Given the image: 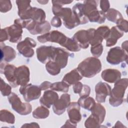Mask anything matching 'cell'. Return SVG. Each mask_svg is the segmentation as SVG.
Masks as SVG:
<instances>
[{"mask_svg":"<svg viewBox=\"0 0 128 128\" xmlns=\"http://www.w3.org/2000/svg\"><path fill=\"white\" fill-rule=\"evenodd\" d=\"M8 36L10 42H17L22 38V28L18 24H14L5 28Z\"/></svg>","mask_w":128,"mask_h":128,"instance_id":"obj_18","label":"cell"},{"mask_svg":"<svg viewBox=\"0 0 128 128\" xmlns=\"http://www.w3.org/2000/svg\"><path fill=\"white\" fill-rule=\"evenodd\" d=\"M41 90L40 86L31 84L21 86L19 90L20 93L23 96L24 100L26 102L38 98L41 94Z\"/></svg>","mask_w":128,"mask_h":128,"instance_id":"obj_9","label":"cell"},{"mask_svg":"<svg viewBox=\"0 0 128 128\" xmlns=\"http://www.w3.org/2000/svg\"><path fill=\"white\" fill-rule=\"evenodd\" d=\"M70 95L68 94H62L60 99H58L54 103L52 106L54 114L58 115L62 114L66 108H67L70 104Z\"/></svg>","mask_w":128,"mask_h":128,"instance_id":"obj_14","label":"cell"},{"mask_svg":"<svg viewBox=\"0 0 128 128\" xmlns=\"http://www.w3.org/2000/svg\"><path fill=\"white\" fill-rule=\"evenodd\" d=\"M101 69V62L95 57L86 58L80 63L77 68L82 76L88 78L94 77L100 72Z\"/></svg>","mask_w":128,"mask_h":128,"instance_id":"obj_1","label":"cell"},{"mask_svg":"<svg viewBox=\"0 0 128 128\" xmlns=\"http://www.w3.org/2000/svg\"><path fill=\"white\" fill-rule=\"evenodd\" d=\"M92 114L96 116L100 121L101 124L104 122L106 116V110L100 104H96L94 108L90 110Z\"/></svg>","mask_w":128,"mask_h":128,"instance_id":"obj_29","label":"cell"},{"mask_svg":"<svg viewBox=\"0 0 128 128\" xmlns=\"http://www.w3.org/2000/svg\"><path fill=\"white\" fill-rule=\"evenodd\" d=\"M16 67L14 65L8 64L4 66V72L5 76L10 84L13 88H15L18 86L16 83L15 71Z\"/></svg>","mask_w":128,"mask_h":128,"instance_id":"obj_24","label":"cell"},{"mask_svg":"<svg viewBox=\"0 0 128 128\" xmlns=\"http://www.w3.org/2000/svg\"><path fill=\"white\" fill-rule=\"evenodd\" d=\"M53 14L56 16L61 18L64 24L68 29H72L80 24V22L74 12L70 8H62L58 5H52Z\"/></svg>","mask_w":128,"mask_h":128,"instance_id":"obj_2","label":"cell"},{"mask_svg":"<svg viewBox=\"0 0 128 128\" xmlns=\"http://www.w3.org/2000/svg\"><path fill=\"white\" fill-rule=\"evenodd\" d=\"M17 84L24 86L27 84L30 80V70L26 66H21L16 68L15 71Z\"/></svg>","mask_w":128,"mask_h":128,"instance_id":"obj_15","label":"cell"},{"mask_svg":"<svg viewBox=\"0 0 128 128\" xmlns=\"http://www.w3.org/2000/svg\"><path fill=\"white\" fill-rule=\"evenodd\" d=\"M68 114L70 120L74 124H76L81 120L82 116L80 112V106L78 102H72L70 103L68 107Z\"/></svg>","mask_w":128,"mask_h":128,"instance_id":"obj_17","label":"cell"},{"mask_svg":"<svg viewBox=\"0 0 128 128\" xmlns=\"http://www.w3.org/2000/svg\"><path fill=\"white\" fill-rule=\"evenodd\" d=\"M11 87L1 79V92L3 96H7L11 92Z\"/></svg>","mask_w":128,"mask_h":128,"instance_id":"obj_40","label":"cell"},{"mask_svg":"<svg viewBox=\"0 0 128 128\" xmlns=\"http://www.w3.org/2000/svg\"><path fill=\"white\" fill-rule=\"evenodd\" d=\"M101 124L100 118L96 115L92 114L86 119L84 125L86 128H98Z\"/></svg>","mask_w":128,"mask_h":128,"instance_id":"obj_34","label":"cell"},{"mask_svg":"<svg viewBox=\"0 0 128 128\" xmlns=\"http://www.w3.org/2000/svg\"><path fill=\"white\" fill-rule=\"evenodd\" d=\"M57 48L52 46H41L36 49L38 60L43 64L54 60L56 54Z\"/></svg>","mask_w":128,"mask_h":128,"instance_id":"obj_10","label":"cell"},{"mask_svg":"<svg viewBox=\"0 0 128 128\" xmlns=\"http://www.w3.org/2000/svg\"><path fill=\"white\" fill-rule=\"evenodd\" d=\"M1 121L6 122L10 124H14L15 118L14 115L7 110H2L0 111Z\"/></svg>","mask_w":128,"mask_h":128,"instance_id":"obj_36","label":"cell"},{"mask_svg":"<svg viewBox=\"0 0 128 128\" xmlns=\"http://www.w3.org/2000/svg\"><path fill=\"white\" fill-rule=\"evenodd\" d=\"M49 114V110L43 106L38 107L32 112L34 118L37 119L46 118L48 116Z\"/></svg>","mask_w":128,"mask_h":128,"instance_id":"obj_30","label":"cell"},{"mask_svg":"<svg viewBox=\"0 0 128 128\" xmlns=\"http://www.w3.org/2000/svg\"><path fill=\"white\" fill-rule=\"evenodd\" d=\"M117 28L123 32H127L128 31V22L126 20L122 18L118 20L116 22Z\"/></svg>","mask_w":128,"mask_h":128,"instance_id":"obj_38","label":"cell"},{"mask_svg":"<svg viewBox=\"0 0 128 128\" xmlns=\"http://www.w3.org/2000/svg\"><path fill=\"white\" fill-rule=\"evenodd\" d=\"M122 48L124 50V51L127 52V48H128V41L126 40L125 42H123L122 44Z\"/></svg>","mask_w":128,"mask_h":128,"instance_id":"obj_48","label":"cell"},{"mask_svg":"<svg viewBox=\"0 0 128 128\" xmlns=\"http://www.w3.org/2000/svg\"><path fill=\"white\" fill-rule=\"evenodd\" d=\"M83 87V84L82 82H78L73 84V90L75 94H80Z\"/></svg>","mask_w":128,"mask_h":128,"instance_id":"obj_44","label":"cell"},{"mask_svg":"<svg viewBox=\"0 0 128 128\" xmlns=\"http://www.w3.org/2000/svg\"><path fill=\"white\" fill-rule=\"evenodd\" d=\"M0 12H6L11 10L12 4L10 0H0Z\"/></svg>","mask_w":128,"mask_h":128,"instance_id":"obj_39","label":"cell"},{"mask_svg":"<svg viewBox=\"0 0 128 128\" xmlns=\"http://www.w3.org/2000/svg\"><path fill=\"white\" fill-rule=\"evenodd\" d=\"M70 54L66 50L60 48H57L56 54L54 60L57 64H58L61 68H65L68 64V58Z\"/></svg>","mask_w":128,"mask_h":128,"instance_id":"obj_22","label":"cell"},{"mask_svg":"<svg viewBox=\"0 0 128 128\" xmlns=\"http://www.w3.org/2000/svg\"><path fill=\"white\" fill-rule=\"evenodd\" d=\"M121 72L116 69H106L102 71L101 76L102 78L110 83H114L120 79Z\"/></svg>","mask_w":128,"mask_h":128,"instance_id":"obj_20","label":"cell"},{"mask_svg":"<svg viewBox=\"0 0 128 128\" xmlns=\"http://www.w3.org/2000/svg\"><path fill=\"white\" fill-rule=\"evenodd\" d=\"M69 86L64 82H56L52 84L50 88L53 90L59 91L64 92H66L68 90Z\"/></svg>","mask_w":128,"mask_h":128,"instance_id":"obj_35","label":"cell"},{"mask_svg":"<svg viewBox=\"0 0 128 128\" xmlns=\"http://www.w3.org/2000/svg\"><path fill=\"white\" fill-rule=\"evenodd\" d=\"M110 2L108 0H100V8L102 9V11L105 13L108 12L110 9Z\"/></svg>","mask_w":128,"mask_h":128,"instance_id":"obj_41","label":"cell"},{"mask_svg":"<svg viewBox=\"0 0 128 128\" xmlns=\"http://www.w3.org/2000/svg\"><path fill=\"white\" fill-rule=\"evenodd\" d=\"M58 98V96L56 92L51 90L44 92L43 96L40 98V102L41 104L47 108H50L56 101Z\"/></svg>","mask_w":128,"mask_h":128,"instance_id":"obj_19","label":"cell"},{"mask_svg":"<svg viewBox=\"0 0 128 128\" xmlns=\"http://www.w3.org/2000/svg\"><path fill=\"white\" fill-rule=\"evenodd\" d=\"M46 68L48 72L52 76L58 74L60 72L61 70L60 66L52 60H50L46 62Z\"/></svg>","mask_w":128,"mask_h":128,"instance_id":"obj_32","label":"cell"},{"mask_svg":"<svg viewBox=\"0 0 128 128\" xmlns=\"http://www.w3.org/2000/svg\"><path fill=\"white\" fill-rule=\"evenodd\" d=\"M22 128L23 127H26V128H39L40 126H38V123L36 122H32V123H30V124H24L22 126Z\"/></svg>","mask_w":128,"mask_h":128,"instance_id":"obj_47","label":"cell"},{"mask_svg":"<svg viewBox=\"0 0 128 128\" xmlns=\"http://www.w3.org/2000/svg\"><path fill=\"white\" fill-rule=\"evenodd\" d=\"M105 16L109 21L115 23L120 19L123 18L120 12L114 8H110L105 14Z\"/></svg>","mask_w":128,"mask_h":128,"instance_id":"obj_31","label":"cell"},{"mask_svg":"<svg viewBox=\"0 0 128 128\" xmlns=\"http://www.w3.org/2000/svg\"><path fill=\"white\" fill-rule=\"evenodd\" d=\"M30 0H16V2L18 7V14L21 17L30 7Z\"/></svg>","mask_w":128,"mask_h":128,"instance_id":"obj_33","label":"cell"},{"mask_svg":"<svg viewBox=\"0 0 128 128\" xmlns=\"http://www.w3.org/2000/svg\"><path fill=\"white\" fill-rule=\"evenodd\" d=\"M128 84V79L123 78L115 82L114 88L111 90L109 102L113 106H118L124 102V97Z\"/></svg>","mask_w":128,"mask_h":128,"instance_id":"obj_3","label":"cell"},{"mask_svg":"<svg viewBox=\"0 0 128 128\" xmlns=\"http://www.w3.org/2000/svg\"><path fill=\"white\" fill-rule=\"evenodd\" d=\"M68 38L58 30H53L38 36V42L44 43L47 42H56L64 47Z\"/></svg>","mask_w":128,"mask_h":128,"instance_id":"obj_7","label":"cell"},{"mask_svg":"<svg viewBox=\"0 0 128 128\" xmlns=\"http://www.w3.org/2000/svg\"><path fill=\"white\" fill-rule=\"evenodd\" d=\"M51 84H52L51 82H50L46 81V82H43L40 84V88L42 90H46L48 88H50Z\"/></svg>","mask_w":128,"mask_h":128,"instance_id":"obj_46","label":"cell"},{"mask_svg":"<svg viewBox=\"0 0 128 128\" xmlns=\"http://www.w3.org/2000/svg\"><path fill=\"white\" fill-rule=\"evenodd\" d=\"M24 28H26L32 34H38L48 32L51 26L49 22L46 20L38 22L29 20H25Z\"/></svg>","mask_w":128,"mask_h":128,"instance_id":"obj_5","label":"cell"},{"mask_svg":"<svg viewBox=\"0 0 128 128\" xmlns=\"http://www.w3.org/2000/svg\"><path fill=\"white\" fill-rule=\"evenodd\" d=\"M88 21L90 22H96L99 24H102L105 22V14L102 10L99 11L98 10L91 12L88 16Z\"/></svg>","mask_w":128,"mask_h":128,"instance_id":"obj_26","label":"cell"},{"mask_svg":"<svg viewBox=\"0 0 128 128\" xmlns=\"http://www.w3.org/2000/svg\"><path fill=\"white\" fill-rule=\"evenodd\" d=\"M96 99L98 102H104L106 98L110 96L111 92V87L106 83L99 82L95 86Z\"/></svg>","mask_w":128,"mask_h":128,"instance_id":"obj_13","label":"cell"},{"mask_svg":"<svg viewBox=\"0 0 128 128\" xmlns=\"http://www.w3.org/2000/svg\"><path fill=\"white\" fill-rule=\"evenodd\" d=\"M82 4L81 3L76 4L72 8V11L79 20L80 24H85L88 22V20L84 15L82 10Z\"/></svg>","mask_w":128,"mask_h":128,"instance_id":"obj_27","label":"cell"},{"mask_svg":"<svg viewBox=\"0 0 128 128\" xmlns=\"http://www.w3.org/2000/svg\"><path fill=\"white\" fill-rule=\"evenodd\" d=\"M36 46V42L34 39L26 38L22 42H18L17 45V50L19 52L26 58H31L34 54L33 48Z\"/></svg>","mask_w":128,"mask_h":128,"instance_id":"obj_11","label":"cell"},{"mask_svg":"<svg viewBox=\"0 0 128 128\" xmlns=\"http://www.w3.org/2000/svg\"><path fill=\"white\" fill-rule=\"evenodd\" d=\"M20 18L25 20H32L38 22H42L44 21L46 18V14L42 9L30 7Z\"/></svg>","mask_w":128,"mask_h":128,"instance_id":"obj_12","label":"cell"},{"mask_svg":"<svg viewBox=\"0 0 128 128\" xmlns=\"http://www.w3.org/2000/svg\"><path fill=\"white\" fill-rule=\"evenodd\" d=\"M16 54V52L12 48L4 45V48L1 46V61L4 58L6 62H10L15 58Z\"/></svg>","mask_w":128,"mask_h":128,"instance_id":"obj_25","label":"cell"},{"mask_svg":"<svg viewBox=\"0 0 128 128\" xmlns=\"http://www.w3.org/2000/svg\"><path fill=\"white\" fill-rule=\"evenodd\" d=\"M51 24L54 27H60L62 25V21L60 18L56 16H54L51 20Z\"/></svg>","mask_w":128,"mask_h":128,"instance_id":"obj_43","label":"cell"},{"mask_svg":"<svg viewBox=\"0 0 128 128\" xmlns=\"http://www.w3.org/2000/svg\"><path fill=\"white\" fill-rule=\"evenodd\" d=\"M128 58V52L119 46H116L110 48L108 51L106 56V61L111 64L116 65L122 62H126Z\"/></svg>","mask_w":128,"mask_h":128,"instance_id":"obj_8","label":"cell"},{"mask_svg":"<svg viewBox=\"0 0 128 128\" xmlns=\"http://www.w3.org/2000/svg\"><path fill=\"white\" fill-rule=\"evenodd\" d=\"M90 87L87 85H83L82 88L81 92L79 94L80 97H86L88 96L90 94Z\"/></svg>","mask_w":128,"mask_h":128,"instance_id":"obj_42","label":"cell"},{"mask_svg":"<svg viewBox=\"0 0 128 128\" xmlns=\"http://www.w3.org/2000/svg\"><path fill=\"white\" fill-rule=\"evenodd\" d=\"M110 30L107 26H101L96 30L94 36L90 42L92 46L100 44L104 39H106L110 33Z\"/></svg>","mask_w":128,"mask_h":128,"instance_id":"obj_16","label":"cell"},{"mask_svg":"<svg viewBox=\"0 0 128 128\" xmlns=\"http://www.w3.org/2000/svg\"><path fill=\"white\" fill-rule=\"evenodd\" d=\"M8 99L13 110L18 114L21 115H26L31 112L32 110V106L28 102H22L16 94L11 93Z\"/></svg>","mask_w":128,"mask_h":128,"instance_id":"obj_4","label":"cell"},{"mask_svg":"<svg viewBox=\"0 0 128 128\" xmlns=\"http://www.w3.org/2000/svg\"><path fill=\"white\" fill-rule=\"evenodd\" d=\"M38 2H40V4H46L48 2V0H46V1H44V0H38Z\"/></svg>","mask_w":128,"mask_h":128,"instance_id":"obj_49","label":"cell"},{"mask_svg":"<svg viewBox=\"0 0 128 128\" xmlns=\"http://www.w3.org/2000/svg\"><path fill=\"white\" fill-rule=\"evenodd\" d=\"M103 46L101 44L92 46L90 48V52L96 58H98L101 56Z\"/></svg>","mask_w":128,"mask_h":128,"instance_id":"obj_37","label":"cell"},{"mask_svg":"<svg viewBox=\"0 0 128 128\" xmlns=\"http://www.w3.org/2000/svg\"><path fill=\"white\" fill-rule=\"evenodd\" d=\"M78 104L84 108L91 110L96 104L94 99L91 97H80L78 102Z\"/></svg>","mask_w":128,"mask_h":128,"instance_id":"obj_28","label":"cell"},{"mask_svg":"<svg viewBox=\"0 0 128 128\" xmlns=\"http://www.w3.org/2000/svg\"><path fill=\"white\" fill-rule=\"evenodd\" d=\"M124 35V32L120 30L116 26H114L110 30L109 34L106 38V46H112L116 44L118 40L122 38Z\"/></svg>","mask_w":128,"mask_h":128,"instance_id":"obj_21","label":"cell"},{"mask_svg":"<svg viewBox=\"0 0 128 128\" xmlns=\"http://www.w3.org/2000/svg\"><path fill=\"white\" fill-rule=\"evenodd\" d=\"M82 78V76L80 74L77 68H75L66 74L63 78L62 81L70 86L78 82H79V80H80Z\"/></svg>","mask_w":128,"mask_h":128,"instance_id":"obj_23","label":"cell"},{"mask_svg":"<svg viewBox=\"0 0 128 128\" xmlns=\"http://www.w3.org/2000/svg\"><path fill=\"white\" fill-rule=\"evenodd\" d=\"M73 0H52V5H58L62 6L64 4H70L72 2Z\"/></svg>","mask_w":128,"mask_h":128,"instance_id":"obj_45","label":"cell"},{"mask_svg":"<svg viewBox=\"0 0 128 128\" xmlns=\"http://www.w3.org/2000/svg\"><path fill=\"white\" fill-rule=\"evenodd\" d=\"M95 30H96L94 28L78 30L74 35L72 39L80 48H86L94 36Z\"/></svg>","mask_w":128,"mask_h":128,"instance_id":"obj_6","label":"cell"}]
</instances>
